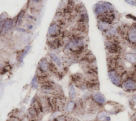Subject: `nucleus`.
Listing matches in <instances>:
<instances>
[{
	"label": "nucleus",
	"mask_w": 136,
	"mask_h": 121,
	"mask_svg": "<svg viewBox=\"0 0 136 121\" xmlns=\"http://www.w3.org/2000/svg\"><path fill=\"white\" fill-rule=\"evenodd\" d=\"M108 75L111 80L112 82L116 85H119L121 83V78L118 75H117L115 72L114 71H110L108 72Z\"/></svg>",
	"instance_id": "1"
},
{
	"label": "nucleus",
	"mask_w": 136,
	"mask_h": 121,
	"mask_svg": "<svg viewBox=\"0 0 136 121\" xmlns=\"http://www.w3.org/2000/svg\"><path fill=\"white\" fill-rule=\"evenodd\" d=\"M123 87L127 90H133L136 89V83L132 79H128L123 83Z\"/></svg>",
	"instance_id": "2"
},
{
	"label": "nucleus",
	"mask_w": 136,
	"mask_h": 121,
	"mask_svg": "<svg viewBox=\"0 0 136 121\" xmlns=\"http://www.w3.org/2000/svg\"><path fill=\"white\" fill-rule=\"evenodd\" d=\"M106 48L108 51L111 53H115L118 51V46L112 42H107L106 43Z\"/></svg>",
	"instance_id": "3"
},
{
	"label": "nucleus",
	"mask_w": 136,
	"mask_h": 121,
	"mask_svg": "<svg viewBox=\"0 0 136 121\" xmlns=\"http://www.w3.org/2000/svg\"><path fill=\"white\" fill-rule=\"evenodd\" d=\"M60 31V28L56 24H52L50 25L48 29V32L51 35H56L58 34Z\"/></svg>",
	"instance_id": "4"
},
{
	"label": "nucleus",
	"mask_w": 136,
	"mask_h": 121,
	"mask_svg": "<svg viewBox=\"0 0 136 121\" xmlns=\"http://www.w3.org/2000/svg\"><path fill=\"white\" fill-rule=\"evenodd\" d=\"M129 39L133 43H136V28H131L129 33Z\"/></svg>",
	"instance_id": "5"
},
{
	"label": "nucleus",
	"mask_w": 136,
	"mask_h": 121,
	"mask_svg": "<svg viewBox=\"0 0 136 121\" xmlns=\"http://www.w3.org/2000/svg\"><path fill=\"white\" fill-rule=\"evenodd\" d=\"M12 22L11 19H8L5 21L4 24L3 28H2V29L3 30L4 33H7L8 32L12 26Z\"/></svg>",
	"instance_id": "6"
},
{
	"label": "nucleus",
	"mask_w": 136,
	"mask_h": 121,
	"mask_svg": "<svg viewBox=\"0 0 136 121\" xmlns=\"http://www.w3.org/2000/svg\"><path fill=\"white\" fill-rule=\"evenodd\" d=\"M108 10L106 6L104 4V3L103 5H97V7L95 8V13L97 14H100Z\"/></svg>",
	"instance_id": "7"
},
{
	"label": "nucleus",
	"mask_w": 136,
	"mask_h": 121,
	"mask_svg": "<svg viewBox=\"0 0 136 121\" xmlns=\"http://www.w3.org/2000/svg\"><path fill=\"white\" fill-rule=\"evenodd\" d=\"M94 99L95 100L99 103H103L105 102V98L103 97V95L100 94V93H97L94 96Z\"/></svg>",
	"instance_id": "8"
},
{
	"label": "nucleus",
	"mask_w": 136,
	"mask_h": 121,
	"mask_svg": "<svg viewBox=\"0 0 136 121\" xmlns=\"http://www.w3.org/2000/svg\"><path fill=\"white\" fill-rule=\"evenodd\" d=\"M125 58L129 62L134 63L136 61V55L133 54H128L125 56Z\"/></svg>",
	"instance_id": "9"
},
{
	"label": "nucleus",
	"mask_w": 136,
	"mask_h": 121,
	"mask_svg": "<svg viewBox=\"0 0 136 121\" xmlns=\"http://www.w3.org/2000/svg\"><path fill=\"white\" fill-rule=\"evenodd\" d=\"M39 66L42 71L46 72L48 69V65L45 61L42 60L39 63Z\"/></svg>",
	"instance_id": "10"
},
{
	"label": "nucleus",
	"mask_w": 136,
	"mask_h": 121,
	"mask_svg": "<svg viewBox=\"0 0 136 121\" xmlns=\"http://www.w3.org/2000/svg\"><path fill=\"white\" fill-rule=\"evenodd\" d=\"M98 25L99 28L102 31L106 30V29H107L109 28V24H108L107 23L105 22H99Z\"/></svg>",
	"instance_id": "11"
},
{
	"label": "nucleus",
	"mask_w": 136,
	"mask_h": 121,
	"mask_svg": "<svg viewBox=\"0 0 136 121\" xmlns=\"http://www.w3.org/2000/svg\"><path fill=\"white\" fill-rule=\"evenodd\" d=\"M30 46H29V45L27 46V47L25 49L24 51H23V52L21 54L20 57H19V61H22L23 58H24V57H25L26 55L27 54L28 52L29 51V50H30Z\"/></svg>",
	"instance_id": "12"
},
{
	"label": "nucleus",
	"mask_w": 136,
	"mask_h": 121,
	"mask_svg": "<svg viewBox=\"0 0 136 121\" xmlns=\"http://www.w3.org/2000/svg\"><path fill=\"white\" fill-rule=\"evenodd\" d=\"M50 56L52 60L54 61L55 63H56L57 65H58L59 66H61V60H60V59L59 57L56 56V55L51 54H50Z\"/></svg>",
	"instance_id": "13"
},
{
	"label": "nucleus",
	"mask_w": 136,
	"mask_h": 121,
	"mask_svg": "<svg viewBox=\"0 0 136 121\" xmlns=\"http://www.w3.org/2000/svg\"><path fill=\"white\" fill-rule=\"evenodd\" d=\"M76 95V91L73 86L72 85H70L69 86V95L70 98L73 99L74 97H75Z\"/></svg>",
	"instance_id": "14"
},
{
	"label": "nucleus",
	"mask_w": 136,
	"mask_h": 121,
	"mask_svg": "<svg viewBox=\"0 0 136 121\" xmlns=\"http://www.w3.org/2000/svg\"><path fill=\"white\" fill-rule=\"evenodd\" d=\"M74 106V103L73 101H71L68 103V105L67 106V110L68 112H71L72 109Z\"/></svg>",
	"instance_id": "15"
},
{
	"label": "nucleus",
	"mask_w": 136,
	"mask_h": 121,
	"mask_svg": "<svg viewBox=\"0 0 136 121\" xmlns=\"http://www.w3.org/2000/svg\"><path fill=\"white\" fill-rule=\"evenodd\" d=\"M31 84H32V85H33V86L35 89H36V88H37L38 85H37V79H36V76L33 78V81H32V82H31Z\"/></svg>",
	"instance_id": "16"
},
{
	"label": "nucleus",
	"mask_w": 136,
	"mask_h": 121,
	"mask_svg": "<svg viewBox=\"0 0 136 121\" xmlns=\"http://www.w3.org/2000/svg\"><path fill=\"white\" fill-rule=\"evenodd\" d=\"M116 33V31L114 28H112L111 29H110L109 31H108V34L110 35H113Z\"/></svg>",
	"instance_id": "17"
},
{
	"label": "nucleus",
	"mask_w": 136,
	"mask_h": 121,
	"mask_svg": "<svg viewBox=\"0 0 136 121\" xmlns=\"http://www.w3.org/2000/svg\"><path fill=\"white\" fill-rule=\"evenodd\" d=\"M106 114L105 112H101L99 114L98 117L99 118H103L104 117H105L106 116Z\"/></svg>",
	"instance_id": "18"
},
{
	"label": "nucleus",
	"mask_w": 136,
	"mask_h": 121,
	"mask_svg": "<svg viewBox=\"0 0 136 121\" xmlns=\"http://www.w3.org/2000/svg\"><path fill=\"white\" fill-rule=\"evenodd\" d=\"M23 12L22 11L20 12V13L19 14V15L18 16V21L20 20L23 17Z\"/></svg>",
	"instance_id": "19"
},
{
	"label": "nucleus",
	"mask_w": 136,
	"mask_h": 121,
	"mask_svg": "<svg viewBox=\"0 0 136 121\" xmlns=\"http://www.w3.org/2000/svg\"><path fill=\"white\" fill-rule=\"evenodd\" d=\"M132 102L134 105H136V94L133 97L132 99Z\"/></svg>",
	"instance_id": "20"
},
{
	"label": "nucleus",
	"mask_w": 136,
	"mask_h": 121,
	"mask_svg": "<svg viewBox=\"0 0 136 121\" xmlns=\"http://www.w3.org/2000/svg\"><path fill=\"white\" fill-rule=\"evenodd\" d=\"M127 2H129V3L133 5H136V1H126Z\"/></svg>",
	"instance_id": "21"
},
{
	"label": "nucleus",
	"mask_w": 136,
	"mask_h": 121,
	"mask_svg": "<svg viewBox=\"0 0 136 121\" xmlns=\"http://www.w3.org/2000/svg\"><path fill=\"white\" fill-rule=\"evenodd\" d=\"M135 121H136V117L135 119Z\"/></svg>",
	"instance_id": "22"
}]
</instances>
